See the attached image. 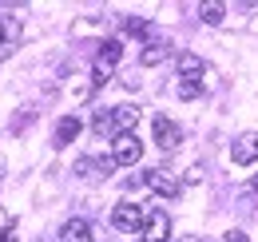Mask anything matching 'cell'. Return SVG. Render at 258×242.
Returning a JSON list of instances; mask_svg holds the SVG:
<instances>
[{
  "label": "cell",
  "instance_id": "8",
  "mask_svg": "<svg viewBox=\"0 0 258 242\" xmlns=\"http://www.w3.org/2000/svg\"><path fill=\"white\" fill-rule=\"evenodd\" d=\"M20 44V20L16 16H0V64L8 60Z\"/></svg>",
  "mask_w": 258,
  "mask_h": 242
},
{
  "label": "cell",
  "instance_id": "12",
  "mask_svg": "<svg viewBox=\"0 0 258 242\" xmlns=\"http://www.w3.org/2000/svg\"><path fill=\"white\" fill-rule=\"evenodd\" d=\"M111 115H115V135H127L139 123V107L135 103H119V107H111Z\"/></svg>",
  "mask_w": 258,
  "mask_h": 242
},
{
  "label": "cell",
  "instance_id": "5",
  "mask_svg": "<svg viewBox=\"0 0 258 242\" xmlns=\"http://www.w3.org/2000/svg\"><path fill=\"white\" fill-rule=\"evenodd\" d=\"M143 183H147V191H155L163 199H175V195H179V179H175L167 167H151V171L143 175Z\"/></svg>",
  "mask_w": 258,
  "mask_h": 242
},
{
  "label": "cell",
  "instance_id": "16",
  "mask_svg": "<svg viewBox=\"0 0 258 242\" xmlns=\"http://www.w3.org/2000/svg\"><path fill=\"white\" fill-rule=\"evenodd\" d=\"M199 16H203V24H223L226 4H219V0H215V4H203V8H199Z\"/></svg>",
  "mask_w": 258,
  "mask_h": 242
},
{
  "label": "cell",
  "instance_id": "20",
  "mask_svg": "<svg viewBox=\"0 0 258 242\" xmlns=\"http://www.w3.org/2000/svg\"><path fill=\"white\" fill-rule=\"evenodd\" d=\"M226 242H250V238H246L242 230H230V234H226Z\"/></svg>",
  "mask_w": 258,
  "mask_h": 242
},
{
  "label": "cell",
  "instance_id": "11",
  "mask_svg": "<svg viewBox=\"0 0 258 242\" xmlns=\"http://www.w3.org/2000/svg\"><path fill=\"white\" fill-rule=\"evenodd\" d=\"M171 60V44L167 40H151V44H143V52H139V64L143 68H155V64Z\"/></svg>",
  "mask_w": 258,
  "mask_h": 242
},
{
  "label": "cell",
  "instance_id": "14",
  "mask_svg": "<svg viewBox=\"0 0 258 242\" xmlns=\"http://www.w3.org/2000/svg\"><path fill=\"white\" fill-rule=\"evenodd\" d=\"M179 80H199L203 72H207V64H203V56H195V52H183L179 56Z\"/></svg>",
  "mask_w": 258,
  "mask_h": 242
},
{
  "label": "cell",
  "instance_id": "9",
  "mask_svg": "<svg viewBox=\"0 0 258 242\" xmlns=\"http://www.w3.org/2000/svg\"><path fill=\"white\" fill-rule=\"evenodd\" d=\"M60 242H92V222L88 218H68L60 226Z\"/></svg>",
  "mask_w": 258,
  "mask_h": 242
},
{
  "label": "cell",
  "instance_id": "19",
  "mask_svg": "<svg viewBox=\"0 0 258 242\" xmlns=\"http://www.w3.org/2000/svg\"><path fill=\"white\" fill-rule=\"evenodd\" d=\"M0 242H16V226H4V230H0Z\"/></svg>",
  "mask_w": 258,
  "mask_h": 242
},
{
  "label": "cell",
  "instance_id": "3",
  "mask_svg": "<svg viewBox=\"0 0 258 242\" xmlns=\"http://www.w3.org/2000/svg\"><path fill=\"white\" fill-rule=\"evenodd\" d=\"M143 218H147V211H143L139 203H119V207L111 211V226L123 230V234H135V230H143Z\"/></svg>",
  "mask_w": 258,
  "mask_h": 242
},
{
  "label": "cell",
  "instance_id": "2",
  "mask_svg": "<svg viewBox=\"0 0 258 242\" xmlns=\"http://www.w3.org/2000/svg\"><path fill=\"white\" fill-rule=\"evenodd\" d=\"M139 159H143V139H139L135 131L111 139V163H115V167H131V163H139Z\"/></svg>",
  "mask_w": 258,
  "mask_h": 242
},
{
  "label": "cell",
  "instance_id": "1",
  "mask_svg": "<svg viewBox=\"0 0 258 242\" xmlns=\"http://www.w3.org/2000/svg\"><path fill=\"white\" fill-rule=\"evenodd\" d=\"M119 60H123V44L119 40H103L96 52V68H92V88H103L111 80V72L119 68Z\"/></svg>",
  "mask_w": 258,
  "mask_h": 242
},
{
  "label": "cell",
  "instance_id": "18",
  "mask_svg": "<svg viewBox=\"0 0 258 242\" xmlns=\"http://www.w3.org/2000/svg\"><path fill=\"white\" fill-rule=\"evenodd\" d=\"M123 28H127L131 36H151V24H147V20H135V16L123 20Z\"/></svg>",
  "mask_w": 258,
  "mask_h": 242
},
{
  "label": "cell",
  "instance_id": "17",
  "mask_svg": "<svg viewBox=\"0 0 258 242\" xmlns=\"http://www.w3.org/2000/svg\"><path fill=\"white\" fill-rule=\"evenodd\" d=\"M175 95H179V99H199V95H203V84H199V80H179V84H175Z\"/></svg>",
  "mask_w": 258,
  "mask_h": 242
},
{
  "label": "cell",
  "instance_id": "7",
  "mask_svg": "<svg viewBox=\"0 0 258 242\" xmlns=\"http://www.w3.org/2000/svg\"><path fill=\"white\" fill-rule=\"evenodd\" d=\"M230 159H234L238 167L254 163V159H258V131H246V135H238V139L230 143Z\"/></svg>",
  "mask_w": 258,
  "mask_h": 242
},
{
  "label": "cell",
  "instance_id": "4",
  "mask_svg": "<svg viewBox=\"0 0 258 242\" xmlns=\"http://www.w3.org/2000/svg\"><path fill=\"white\" fill-rule=\"evenodd\" d=\"M143 242H167L171 238V218H167V211H159V207H151L147 211V218H143Z\"/></svg>",
  "mask_w": 258,
  "mask_h": 242
},
{
  "label": "cell",
  "instance_id": "6",
  "mask_svg": "<svg viewBox=\"0 0 258 242\" xmlns=\"http://www.w3.org/2000/svg\"><path fill=\"white\" fill-rule=\"evenodd\" d=\"M155 143H159L163 151H175L179 143H183V131H179V123H171L167 115H155Z\"/></svg>",
  "mask_w": 258,
  "mask_h": 242
},
{
  "label": "cell",
  "instance_id": "21",
  "mask_svg": "<svg viewBox=\"0 0 258 242\" xmlns=\"http://www.w3.org/2000/svg\"><path fill=\"white\" fill-rule=\"evenodd\" d=\"M250 191H254V195H258V175H254V179H250Z\"/></svg>",
  "mask_w": 258,
  "mask_h": 242
},
{
  "label": "cell",
  "instance_id": "10",
  "mask_svg": "<svg viewBox=\"0 0 258 242\" xmlns=\"http://www.w3.org/2000/svg\"><path fill=\"white\" fill-rule=\"evenodd\" d=\"M111 171H115L111 155H107V159H80V163H76V175H84V179H103V175H111Z\"/></svg>",
  "mask_w": 258,
  "mask_h": 242
},
{
  "label": "cell",
  "instance_id": "13",
  "mask_svg": "<svg viewBox=\"0 0 258 242\" xmlns=\"http://www.w3.org/2000/svg\"><path fill=\"white\" fill-rule=\"evenodd\" d=\"M80 127H84V123L76 119V115H64V119L56 123V139H52V147H68V143H76Z\"/></svg>",
  "mask_w": 258,
  "mask_h": 242
},
{
  "label": "cell",
  "instance_id": "15",
  "mask_svg": "<svg viewBox=\"0 0 258 242\" xmlns=\"http://www.w3.org/2000/svg\"><path fill=\"white\" fill-rule=\"evenodd\" d=\"M92 131L103 135V139H115V115H111V107H103V111L92 115Z\"/></svg>",
  "mask_w": 258,
  "mask_h": 242
}]
</instances>
